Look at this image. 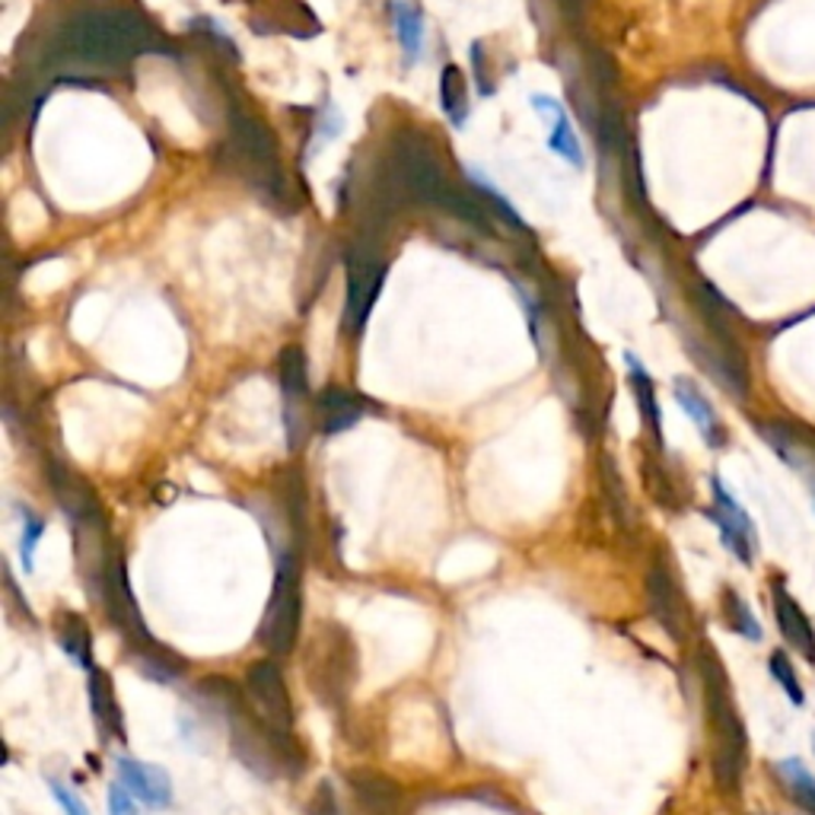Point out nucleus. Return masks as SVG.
<instances>
[{"mask_svg":"<svg viewBox=\"0 0 815 815\" xmlns=\"http://www.w3.org/2000/svg\"><path fill=\"white\" fill-rule=\"evenodd\" d=\"M392 26H395V38L402 48V64L408 71L421 64L424 58V38H427V26L424 16L414 3L408 0H392Z\"/></svg>","mask_w":815,"mask_h":815,"instance_id":"nucleus-15","label":"nucleus"},{"mask_svg":"<svg viewBox=\"0 0 815 815\" xmlns=\"http://www.w3.org/2000/svg\"><path fill=\"white\" fill-rule=\"evenodd\" d=\"M351 793H354V806L364 815H402L405 810V793L402 787L386 775H373V771H357L347 778Z\"/></svg>","mask_w":815,"mask_h":815,"instance_id":"nucleus-11","label":"nucleus"},{"mask_svg":"<svg viewBox=\"0 0 815 815\" xmlns=\"http://www.w3.org/2000/svg\"><path fill=\"white\" fill-rule=\"evenodd\" d=\"M364 417V402L354 392L344 389H326L316 399V424L326 437L344 434L351 427H357V421Z\"/></svg>","mask_w":815,"mask_h":815,"instance_id":"nucleus-14","label":"nucleus"},{"mask_svg":"<svg viewBox=\"0 0 815 815\" xmlns=\"http://www.w3.org/2000/svg\"><path fill=\"white\" fill-rule=\"evenodd\" d=\"M48 790H51V796L58 800V806L64 810V815H90L86 803L76 796L71 787H64L58 778H48Z\"/></svg>","mask_w":815,"mask_h":815,"instance_id":"nucleus-28","label":"nucleus"},{"mask_svg":"<svg viewBox=\"0 0 815 815\" xmlns=\"http://www.w3.org/2000/svg\"><path fill=\"white\" fill-rule=\"evenodd\" d=\"M55 634H58V643L68 653V660H74L76 666L90 672L93 669V634H90V625L76 612H61Z\"/></svg>","mask_w":815,"mask_h":815,"instance_id":"nucleus-19","label":"nucleus"},{"mask_svg":"<svg viewBox=\"0 0 815 815\" xmlns=\"http://www.w3.org/2000/svg\"><path fill=\"white\" fill-rule=\"evenodd\" d=\"M316 128H319V131H316V141H312V156H316V150H322L329 141H334V138L341 134V115H338V109L329 106L326 115H322V121H319Z\"/></svg>","mask_w":815,"mask_h":815,"instance_id":"nucleus-30","label":"nucleus"},{"mask_svg":"<svg viewBox=\"0 0 815 815\" xmlns=\"http://www.w3.org/2000/svg\"><path fill=\"white\" fill-rule=\"evenodd\" d=\"M382 277L386 271L376 268V264H367V261H357L351 264V274H347V306H344V329L347 332H361L370 319V309L379 291H382Z\"/></svg>","mask_w":815,"mask_h":815,"instance_id":"nucleus-10","label":"nucleus"},{"mask_svg":"<svg viewBox=\"0 0 815 815\" xmlns=\"http://www.w3.org/2000/svg\"><path fill=\"white\" fill-rule=\"evenodd\" d=\"M103 605L109 612V618L125 630V637L131 640V647H141V643H150L153 637L144 628V615L138 609V599L131 593V583H128V570H125V560L118 555L109 557V567H106V577H103Z\"/></svg>","mask_w":815,"mask_h":815,"instance_id":"nucleus-5","label":"nucleus"},{"mask_svg":"<svg viewBox=\"0 0 815 815\" xmlns=\"http://www.w3.org/2000/svg\"><path fill=\"white\" fill-rule=\"evenodd\" d=\"M768 666H771V675H775V682H778L780 688L787 692L790 705H793V707L806 705V692H803V685H800V678H796V669H793L790 657H787L783 650H775V653H771Z\"/></svg>","mask_w":815,"mask_h":815,"instance_id":"nucleus-26","label":"nucleus"},{"mask_svg":"<svg viewBox=\"0 0 815 815\" xmlns=\"http://www.w3.org/2000/svg\"><path fill=\"white\" fill-rule=\"evenodd\" d=\"M90 707H93V720L99 730V740H125V717H121V705L115 698V685L106 669H90Z\"/></svg>","mask_w":815,"mask_h":815,"instance_id":"nucleus-13","label":"nucleus"},{"mask_svg":"<svg viewBox=\"0 0 815 815\" xmlns=\"http://www.w3.org/2000/svg\"><path fill=\"white\" fill-rule=\"evenodd\" d=\"M277 376H281V389H284V399H287V437H291V444L297 446V408L294 405L306 395V357H303L297 344L287 347L277 357Z\"/></svg>","mask_w":815,"mask_h":815,"instance_id":"nucleus-17","label":"nucleus"},{"mask_svg":"<svg viewBox=\"0 0 815 815\" xmlns=\"http://www.w3.org/2000/svg\"><path fill=\"white\" fill-rule=\"evenodd\" d=\"M710 491H713V507L707 510V519L720 529L723 545L740 557L742 564L755 560V525L748 513L736 504V497L727 491V484L720 479H710Z\"/></svg>","mask_w":815,"mask_h":815,"instance_id":"nucleus-6","label":"nucleus"},{"mask_svg":"<svg viewBox=\"0 0 815 815\" xmlns=\"http://www.w3.org/2000/svg\"><path fill=\"white\" fill-rule=\"evenodd\" d=\"M599 469H602V487H605V500H609V510H612V519L622 525V529H628L630 525V500H628V491H625V482H622V472H618V465H615V459L605 452L602 456V462H599Z\"/></svg>","mask_w":815,"mask_h":815,"instance_id":"nucleus-23","label":"nucleus"},{"mask_svg":"<svg viewBox=\"0 0 815 815\" xmlns=\"http://www.w3.org/2000/svg\"><path fill=\"white\" fill-rule=\"evenodd\" d=\"M625 361H628L630 389H634V402H637V408H640L643 427L650 430L653 446H660V449H663V414H660V405H657V386H653L650 373L643 370V364H640L634 354H625Z\"/></svg>","mask_w":815,"mask_h":815,"instance_id":"nucleus-18","label":"nucleus"},{"mask_svg":"<svg viewBox=\"0 0 815 815\" xmlns=\"http://www.w3.org/2000/svg\"><path fill=\"white\" fill-rule=\"evenodd\" d=\"M299 625H303V574L297 555L277 557L274 587L264 609L259 640L271 657H287L297 647Z\"/></svg>","mask_w":815,"mask_h":815,"instance_id":"nucleus-2","label":"nucleus"},{"mask_svg":"<svg viewBox=\"0 0 815 815\" xmlns=\"http://www.w3.org/2000/svg\"><path fill=\"white\" fill-rule=\"evenodd\" d=\"M465 173H469L472 186L479 188V191H482V194H484V201H487V204H491V208H494V211H497V214L504 217V221L513 223L517 229H525V221L519 217V211H517V208H513V201H510V198L504 194V188L497 186V182H494V179H491V176L484 173L482 166L469 163V166H465Z\"/></svg>","mask_w":815,"mask_h":815,"instance_id":"nucleus-24","label":"nucleus"},{"mask_svg":"<svg viewBox=\"0 0 815 815\" xmlns=\"http://www.w3.org/2000/svg\"><path fill=\"white\" fill-rule=\"evenodd\" d=\"M723 618L745 640H761V625H758V618L752 615V609L745 605V599L736 590H723Z\"/></svg>","mask_w":815,"mask_h":815,"instance_id":"nucleus-25","label":"nucleus"},{"mask_svg":"<svg viewBox=\"0 0 815 815\" xmlns=\"http://www.w3.org/2000/svg\"><path fill=\"white\" fill-rule=\"evenodd\" d=\"M810 475H813V472H810ZM813 497H815V475H813Z\"/></svg>","mask_w":815,"mask_h":815,"instance_id":"nucleus-32","label":"nucleus"},{"mask_svg":"<svg viewBox=\"0 0 815 815\" xmlns=\"http://www.w3.org/2000/svg\"><path fill=\"white\" fill-rule=\"evenodd\" d=\"M780 783L787 787V793L793 796V803L803 813L815 815V775L800 761V758H783L778 765Z\"/></svg>","mask_w":815,"mask_h":815,"instance_id":"nucleus-22","label":"nucleus"},{"mask_svg":"<svg viewBox=\"0 0 815 815\" xmlns=\"http://www.w3.org/2000/svg\"><path fill=\"white\" fill-rule=\"evenodd\" d=\"M118 780L147 806V810H169L173 806V780L160 768V765H147L138 758H118Z\"/></svg>","mask_w":815,"mask_h":815,"instance_id":"nucleus-9","label":"nucleus"},{"mask_svg":"<svg viewBox=\"0 0 815 815\" xmlns=\"http://www.w3.org/2000/svg\"><path fill=\"white\" fill-rule=\"evenodd\" d=\"M440 106H444L446 118L452 121V128H465V121H469V90H465V74L456 68V64H449L444 68V76H440Z\"/></svg>","mask_w":815,"mask_h":815,"instance_id":"nucleus-21","label":"nucleus"},{"mask_svg":"<svg viewBox=\"0 0 815 815\" xmlns=\"http://www.w3.org/2000/svg\"><path fill=\"white\" fill-rule=\"evenodd\" d=\"M698 669H701V685H705V705H707V723H710V765H713V780L720 787V793H736L742 787V775H745V761H748V740H745V727L736 705H733V692H730V678L720 666L717 653L705 647L698 657Z\"/></svg>","mask_w":815,"mask_h":815,"instance_id":"nucleus-1","label":"nucleus"},{"mask_svg":"<svg viewBox=\"0 0 815 815\" xmlns=\"http://www.w3.org/2000/svg\"><path fill=\"white\" fill-rule=\"evenodd\" d=\"M131 653H134V666L141 669L147 678H153V682H176L186 672V663L179 657H173L166 647H160L156 640L141 643V647H131Z\"/></svg>","mask_w":815,"mask_h":815,"instance_id":"nucleus-20","label":"nucleus"},{"mask_svg":"<svg viewBox=\"0 0 815 815\" xmlns=\"http://www.w3.org/2000/svg\"><path fill=\"white\" fill-rule=\"evenodd\" d=\"M45 535V519L36 517L29 507H23V539H20V557H23V567L26 574H33L36 567V548L38 539Z\"/></svg>","mask_w":815,"mask_h":815,"instance_id":"nucleus-27","label":"nucleus"},{"mask_svg":"<svg viewBox=\"0 0 815 815\" xmlns=\"http://www.w3.org/2000/svg\"><path fill=\"white\" fill-rule=\"evenodd\" d=\"M529 106L539 118L548 121V150L560 156L564 163H570L574 169H583L587 166V156H583V147H580V138H577V128L570 121L567 109L557 103L555 96L548 93H532L529 96Z\"/></svg>","mask_w":815,"mask_h":815,"instance_id":"nucleus-8","label":"nucleus"},{"mask_svg":"<svg viewBox=\"0 0 815 815\" xmlns=\"http://www.w3.org/2000/svg\"><path fill=\"white\" fill-rule=\"evenodd\" d=\"M647 602H650V612L660 622V628L666 630L675 643H682L685 630H688V609H685V599L678 593V583H675L663 557H657L647 570Z\"/></svg>","mask_w":815,"mask_h":815,"instance_id":"nucleus-7","label":"nucleus"},{"mask_svg":"<svg viewBox=\"0 0 815 815\" xmlns=\"http://www.w3.org/2000/svg\"><path fill=\"white\" fill-rule=\"evenodd\" d=\"M771 599H775V618L783 640L800 650L810 663H815V628L810 615L796 605V599L787 593L783 580H771Z\"/></svg>","mask_w":815,"mask_h":815,"instance_id":"nucleus-12","label":"nucleus"},{"mask_svg":"<svg viewBox=\"0 0 815 815\" xmlns=\"http://www.w3.org/2000/svg\"><path fill=\"white\" fill-rule=\"evenodd\" d=\"M672 389H675V402L688 411V417H692L695 427L701 430V437L707 440V446H710V449H720V444H723V427H720V421H717V411H713L710 402L698 392V386H695L692 379L678 376Z\"/></svg>","mask_w":815,"mask_h":815,"instance_id":"nucleus-16","label":"nucleus"},{"mask_svg":"<svg viewBox=\"0 0 815 815\" xmlns=\"http://www.w3.org/2000/svg\"><path fill=\"white\" fill-rule=\"evenodd\" d=\"M309 815H338V803H334V790L329 780H322L319 787H316V793H312V800H309Z\"/></svg>","mask_w":815,"mask_h":815,"instance_id":"nucleus-31","label":"nucleus"},{"mask_svg":"<svg viewBox=\"0 0 815 815\" xmlns=\"http://www.w3.org/2000/svg\"><path fill=\"white\" fill-rule=\"evenodd\" d=\"M246 695L259 720L277 736L294 740V705L281 666L274 660H259L246 669Z\"/></svg>","mask_w":815,"mask_h":815,"instance_id":"nucleus-4","label":"nucleus"},{"mask_svg":"<svg viewBox=\"0 0 815 815\" xmlns=\"http://www.w3.org/2000/svg\"><path fill=\"white\" fill-rule=\"evenodd\" d=\"M306 672H309V685L319 695V701L329 707L344 705L351 682L357 675V657H354V643L351 634L338 625H322L312 637V650L306 660Z\"/></svg>","mask_w":815,"mask_h":815,"instance_id":"nucleus-3","label":"nucleus"},{"mask_svg":"<svg viewBox=\"0 0 815 815\" xmlns=\"http://www.w3.org/2000/svg\"><path fill=\"white\" fill-rule=\"evenodd\" d=\"M138 796L118 780V783H111V790H109V815H141V810H138V803H134Z\"/></svg>","mask_w":815,"mask_h":815,"instance_id":"nucleus-29","label":"nucleus"}]
</instances>
